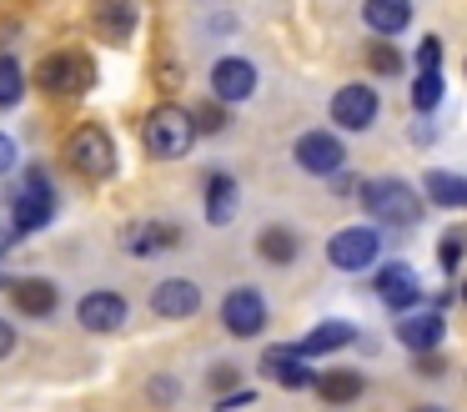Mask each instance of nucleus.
<instances>
[{
    "label": "nucleus",
    "mask_w": 467,
    "mask_h": 412,
    "mask_svg": "<svg viewBox=\"0 0 467 412\" xmlns=\"http://www.w3.org/2000/svg\"><path fill=\"white\" fill-rule=\"evenodd\" d=\"M186 241V231L176 227V221H161V217H146V221H131V227L121 231V247L131 251V257H161V251H176Z\"/></svg>",
    "instance_id": "9b49d317"
},
{
    "label": "nucleus",
    "mask_w": 467,
    "mask_h": 412,
    "mask_svg": "<svg viewBox=\"0 0 467 412\" xmlns=\"http://www.w3.org/2000/svg\"><path fill=\"white\" fill-rule=\"evenodd\" d=\"M126 317H131V301H126L121 291H111V287L86 291V297L76 301V322H81L86 332H121Z\"/></svg>",
    "instance_id": "ddd939ff"
},
{
    "label": "nucleus",
    "mask_w": 467,
    "mask_h": 412,
    "mask_svg": "<svg viewBox=\"0 0 467 412\" xmlns=\"http://www.w3.org/2000/svg\"><path fill=\"white\" fill-rule=\"evenodd\" d=\"M256 257H262L266 267H292V261L302 257V237H296L292 227H282V221H272V227L256 231Z\"/></svg>",
    "instance_id": "5701e85b"
},
{
    "label": "nucleus",
    "mask_w": 467,
    "mask_h": 412,
    "mask_svg": "<svg viewBox=\"0 0 467 412\" xmlns=\"http://www.w3.org/2000/svg\"><path fill=\"white\" fill-rule=\"evenodd\" d=\"M176 392H182V387H176V377H151V397L156 402H176Z\"/></svg>",
    "instance_id": "f704fd0d"
},
{
    "label": "nucleus",
    "mask_w": 467,
    "mask_h": 412,
    "mask_svg": "<svg viewBox=\"0 0 467 412\" xmlns=\"http://www.w3.org/2000/svg\"><path fill=\"white\" fill-rule=\"evenodd\" d=\"M377 111H382L377 90L367 86V80H347V86H337V96H332V126H342V131H367V126L377 121Z\"/></svg>",
    "instance_id": "1a4fd4ad"
},
{
    "label": "nucleus",
    "mask_w": 467,
    "mask_h": 412,
    "mask_svg": "<svg viewBox=\"0 0 467 412\" xmlns=\"http://www.w3.org/2000/svg\"><path fill=\"white\" fill-rule=\"evenodd\" d=\"M136 26H141V5L136 0H96L91 5V30L106 46H126L136 36Z\"/></svg>",
    "instance_id": "4468645a"
},
{
    "label": "nucleus",
    "mask_w": 467,
    "mask_h": 412,
    "mask_svg": "<svg viewBox=\"0 0 467 412\" xmlns=\"http://www.w3.org/2000/svg\"><path fill=\"white\" fill-rule=\"evenodd\" d=\"M442 96H447L442 70H417V80H412V111L417 116H432V111L442 106Z\"/></svg>",
    "instance_id": "393cba45"
},
{
    "label": "nucleus",
    "mask_w": 467,
    "mask_h": 412,
    "mask_svg": "<svg viewBox=\"0 0 467 412\" xmlns=\"http://www.w3.org/2000/svg\"><path fill=\"white\" fill-rule=\"evenodd\" d=\"M66 166L76 171V176H86V181H111L116 176V141H111V131L106 126H76L71 136H66Z\"/></svg>",
    "instance_id": "7ed1b4c3"
},
{
    "label": "nucleus",
    "mask_w": 467,
    "mask_h": 412,
    "mask_svg": "<svg viewBox=\"0 0 467 412\" xmlns=\"http://www.w3.org/2000/svg\"><path fill=\"white\" fill-rule=\"evenodd\" d=\"M462 251H467V231H462V227L442 231V241H437V267H442L447 277H457V267H462Z\"/></svg>",
    "instance_id": "bb28decb"
},
{
    "label": "nucleus",
    "mask_w": 467,
    "mask_h": 412,
    "mask_svg": "<svg viewBox=\"0 0 467 412\" xmlns=\"http://www.w3.org/2000/svg\"><path fill=\"white\" fill-rule=\"evenodd\" d=\"M252 402H256L252 387H232V392H222V397H216V412H236V407H252Z\"/></svg>",
    "instance_id": "2f4dec72"
},
{
    "label": "nucleus",
    "mask_w": 467,
    "mask_h": 412,
    "mask_svg": "<svg viewBox=\"0 0 467 412\" xmlns=\"http://www.w3.org/2000/svg\"><path fill=\"white\" fill-rule=\"evenodd\" d=\"M392 337L402 342L412 357H417V352H437V347H442V337H447V322H442V312H422V307H417V312H402V322L392 327Z\"/></svg>",
    "instance_id": "f3484780"
},
{
    "label": "nucleus",
    "mask_w": 467,
    "mask_h": 412,
    "mask_svg": "<svg viewBox=\"0 0 467 412\" xmlns=\"http://www.w3.org/2000/svg\"><path fill=\"white\" fill-rule=\"evenodd\" d=\"M292 161L306 171V176L332 181L337 171L347 166V146H342V136H337V131H302V136H296V146H292Z\"/></svg>",
    "instance_id": "423d86ee"
},
{
    "label": "nucleus",
    "mask_w": 467,
    "mask_h": 412,
    "mask_svg": "<svg viewBox=\"0 0 467 412\" xmlns=\"http://www.w3.org/2000/svg\"><path fill=\"white\" fill-rule=\"evenodd\" d=\"M412 60H417V70H442V40H437V36H427L422 46L412 50Z\"/></svg>",
    "instance_id": "c756f323"
},
{
    "label": "nucleus",
    "mask_w": 467,
    "mask_h": 412,
    "mask_svg": "<svg viewBox=\"0 0 467 412\" xmlns=\"http://www.w3.org/2000/svg\"><path fill=\"white\" fill-rule=\"evenodd\" d=\"M26 96V70L16 56H0V111L16 106V100Z\"/></svg>",
    "instance_id": "a878e982"
},
{
    "label": "nucleus",
    "mask_w": 467,
    "mask_h": 412,
    "mask_svg": "<svg viewBox=\"0 0 467 412\" xmlns=\"http://www.w3.org/2000/svg\"><path fill=\"white\" fill-rule=\"evenodd\" d=\"M5 291H11V301H16L21 317L46 322V317L61 312V287H56L51 277H11V281H5Z\"/></svg>",
    "instance_id": "2eb2a0df"
},
{
    "label": "nucleus",
    "mask_w": 467,
    "mask_h": 412,
    "mask_svg": "<svg viewBox=\"0 0 467 412\" xmlns=\"http://www.w3.org/2000/svg\"><path fill=\"white\" fill-rule=\"evenodd\" d=\"M362 20L377 40H392L412 26V0H362Z\"/></svg>",
    "instance_id": "412c9836"
},
{
    "label": "nucleus",
    "mask_w": 467,
    "mask_h": 412,
    "mask_svg": "<svg viewBox=\"0 0 467 412\" xmlns=\"http://www.w3.org/2000/svg\"><path fill=\"white\" fill-rule=\"evenodd\" d=\"M377 257H382V231L377 227H342L327 241V261L337 271H367Z\"/></svg>",
    "instance_id": "0eeeda50"
},
{
    "label": "nucleus",
    "mask_w": 467,
    "mask_h": 412,
    "mask_svg": "<svg viewBox=\"0 0 467 412\" xmlns=\"http://www.w3.org/2000/svg\"><path fill=\"white\" fill-rule=\"evenodd\" d=\"M16 166H21V151H16V141L0 131V176H11Z\"/></svg>",
    "instance_id": "473e14b6"
},
{
    "label": "nucleus",
    "mask_w": 467,
    "mask_h": 412,
    "mask_svg": "<svg viewBox=\"0 0 467 412\" xmlns=\"http://www.w3.org/2000/svg\"><path fill=\"white\" fill-rule=\"evenodd\" d=\"M91 86H96V66H91L86 50H51V56H41V66H36V90H46V96H56V100L86 96Z\"/></svg>",
    "instance_id": "20e7f679"
},
{
    "label": "nucleus",
    "mask_w": 467,
    "mask_h": 412,
    "mask_svg": "<svg viewBox=\"0 0 467 412\" xmlns=\"http://www.w3.org/2000/svg\"><path fill=\"white\" fill-rule=\"evenodd\" d=\"M372 287H377V301H382L387 312H417L422 307V281H417V271L407 267V261H387Z\"/></svg>",
    "instance_id": "f8f14e48"
},
{
    "label": "nucleus",
    "mask_w": 467,
    "mask_h": 412,
    "mask_svg": "<svg viewBox=\"0 0 467 412\" xmlns=\"http://www.w3.org/2000/svg\"><path fill=\"white\" fill-rule=\"evenodd\" d=\"M151 312L166 322H186L202 312V287H196L192 277H166L151 287Z\"/></svg>",
    "instance_id": "dca6fc26"
},
{
    "label": "nucleus",
    "mask_w": 467,
    "mask_h": 412,
    "mask_svg": "<svg viewBox=\"0 0 467 412\" xmlns=\"http://www.w3.org/2000/svg\"><path fill=\"white\" fill-rule=\"evenodd\" d=\"M357 342V327L352 322H317L312 332H306L302 342H292L296 352H302V357H332V352H342V347H352Z\"/></svg>",
    "instance_id": "4be33fe9"
},
{
    "label": "nucleus",
    "mask_w": 467,
    "mask_h": 412,
    "mask_svg": "<svg viewBox=\"0 0 467 412\" xmlns=\"http://www.w3.org/2000/svg\"><path fill=\"white\" fill-rule=\"evenodd\" d=\"M357 201H362V211L372 221H382V227H412V221L422 217V196H417L402 176L362 181V186H357Z\"/></svg>",
    "instance_id": "f03ea898"
},
{
    "label": "nucleus",
    "mask_w": 467,
    "mask_h": 412,
    "mask_svg": "<svg viewBox=\"0 0 467 412\" xmlns=\"http://www.w3.org/2000/svg\"><path fill=\"white\" fill-rule=\"evenodd\" d=\"M51 217H56V186L41 166H31L21 191L11 196V231L16 237H31V231L51 227Z\"/></svg>",
    "instance_id": "39448f33"
},
{
    "label": "nucleus",
    "mask_w": 467,
    "mask_h": 412,
    "mask_svg": "<svg viewBox=\"0 0 467 412\" xmlns=\"http://www.w3.org/2000/svg\"><path fill=\"white\" fill-rule=\"evenodd\" d=\"M457 297H462V307H467V277H462V287H457Z\"/></svg>",
    "instance_id": "e433bc0d"
},
{
    "label": "nucleus",
    "mask_w": 467,
    "mask_h": 412,
    "mask_svg": "<svg viewBox=\"0 0 467 412\" xmlns=\"http://www.w3.org/2000/svg\"><path fill=\"white\" fill-rule=\"evenodd\" d=\"M212 100H222V106H242V100L256 96V66L246 56H222L212 66Z\"/></svg>",
    "instance_id": "9d476101"
},
{
    "label": "nucleus",
    "mask_w": 467,
    "mask_h": 412,
    "mask_svg": "<svg viewBox=\"0 0 467 412\" xmlns=\"http://www.w3.org/2000/svg\"><path fill=\"white\" fill-rule=\"evenodd\" d=\"M196 136H202V131H196V116L186 106H176V100L156 106L141 126V146L151 161H182L186 151L196 146Z\"/></svg>",
    "instance_id": "f257e3e1"
},
{
    "label": "nucleus",
    "mask_w": 467,
    "mask_h": 412,
    "mask_svg": "<svg viewBox=\"0 0 467 412\" xmlns=\"http://www.w3.org/2000/svg\"><path fill=\"white\" fill-rule=\"evenodd\" d=\"M312 392L327 402V407H352V402L367 392V377L357 367H327V372H317Z\"/></svg>",
    "instance_id": "aec40b11"
},
{
    "label": "nucleus",
    "mask_w": 467,
    "mask_h": 412,
    "mask_svg": "<svg viewBox=\"0 0 467 412\" xmlns=\"http://www.w3.org/2000/svg\"><path fill=\"white\" fill-rule=\"evenodd\" d=\"M312 357H302L296 347H266L262 352V372L276 382V387H286V392H302V387H312L317 382V372L306 367Z\"/></svg>",
    "instance_id": "a211bd4d"
},
{
    "label": "nucleus",
    "mask_w": 467,
    "mask_h": 412,
    "mask_svg": "<svg viewBox=\"0 0 467 412\" xmlns=\"http://www.w3.org/2000/svg\"><path fill=\"white\" fill-rule=\"evenodd\" d=\"M232 387H242V372H236L232 362H216L212 367V392L222 397V392H232Z\"/></svg>",
    "instance_id": "7c9ffc66"
},
{
    "label": "nucleus",
    "mask_w": 467,
    "mask_h": 412,
    "mask_svg": "<svg viewBox=\"0 0 467 412\" xmlns=\"http://www.w3.org/2000/svg\"><path fill=\"white\" fill-rule=\"evenodd\" d=\"M266 317H272V312H266V297L256 287H246V281L222 297V327L232 332V337H242V342L246 337H262Z\"/></svg>",
    "instance_id": "6e6552de"
},
{
    "label": "nucleus",
    "mask_w": 467,
    "mask_h": 412,
    "mask_svg": "<svg viewBox=\"0 0 467 412\" xmlns=\"http://www.w3.org/2000/svg\"><path fill=\"white\" fill-rule=\"evenodd\" d=\"M412 412H442V407H412Z\"/></svg>",
    "instance_id": "4c0bfd02"
},
{
    "label": "nucleus",
    "mask_w": 467,
    "mask_h": 412,
    "mask_svg": "<svg viewBox=\"0 0 467 412\" xmlns=\"http://www.w3.org/2000/svg\"><path fill=\"white\" fill-rule=\"evenodd\" d=\"M367 66L377 70V76H402V50L392 46V40H372V46H367Z\"/></svg>",
    "instance_id": "cd10ccee"
},
{
    "label": "nucleus",
    "mask_w": 467,
    "mask_h": 412,
    "mask_svg": "<svg viewBox=\"0 0 467 412\" xmlns=\"http://www.w3.org/2000/svg\"><path fill=\"white\" fill-rule=\"evenodd\" d=\"M16 342H21V337H16V327H11L5 317H0V362H5V357L16 352Z\"/></svg>",
    "instance_id": "c9c22d12"
},
{
    "label": "nucleus",
    "mask_w": 467,
    "mask_h": 412,
    "mask_svg": "<svg viewBox=\"0 0 467 412\" xmlns=\"http://www.w3.org/2000/svg\"><path fill=\"white\" fill-rule=\"evenodd\" d=\"M202 206H206V221H212V227H226V221L236 217V206H242V186H236L232 171H212V176L202 181Z\"/></svg>",
    "instance_id": "6ab92c4d"
},
{
    "label": "nucleus",
    "mask_w": 467,
    "mask_h": 412,
    "mask_svg": "<svg viewBox=\"0 0 467 412\" xmlns=\"http://www.w3.org/2000/svg\"><path fill=\"white\" fill-rule=\"evenodd\" d=\"M417 372H422V377H442L447 372L442 352H417Z\"/></svg>",
    "instance_id": "72a5a7b5"
},
{
    "label": "nucleus",
    "mask_w": 467,
    "mask_h": 412,
    "mask_svg": "<svg viewBox=\"0 0 467 412\" xmlns=\"http://www.w3.org/2000/svg\"><path fill=\"white\" fill-rule=\"evenodd\" d=\"M422 191L432 206H447V211L467 206V176H457V171H427Z\"/></svg>",
    "instance_id": "b1692460"
},
{
    "label": "nucleus",
    "mask_w": 467,
    "mask_h": 412,
    "mask_svg": "<svg viewBox=\"0 0 467 412\" xmlns=\"http://www.w3.org/2000/svg\"><path fill=\"white\" fill-rule=\"evenodd\" d=\"M192 116H196V131H202V136H222V131L232 126V106H222V100H202Z\"/></svg>",
    "instance_id": "c85d7f7f"
}]
</instances>
